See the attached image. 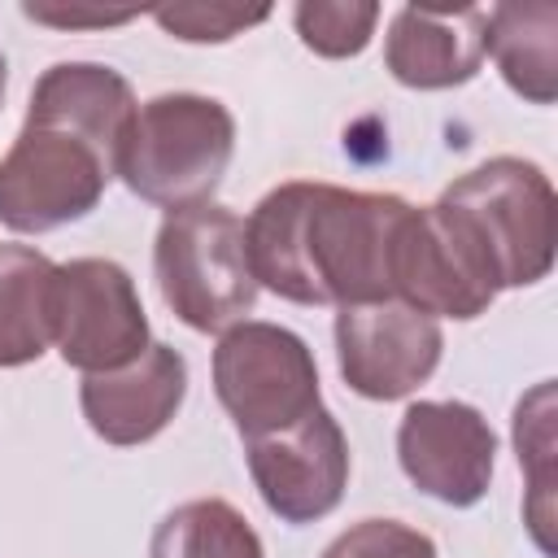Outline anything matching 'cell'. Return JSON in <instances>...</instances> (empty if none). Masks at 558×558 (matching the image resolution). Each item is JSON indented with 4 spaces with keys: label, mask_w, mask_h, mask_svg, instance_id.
Wrapping results in <instances>:
<instances>
[{
    "label": "cell",
    "mask_w": 558,
    "mask_h": 558,
    "mask_svg": "<svg viewBox=\"0 0 558 558\" xmlns=\"http://www.w3.org/2000/svg\"><path fill=\"white\" fill-rule=\"evenodd\" d=\"M135 109V92L113 65H48L13 148L0 157V222L17 235H44L87 218L118 174Z\"/></svg>",
    "instance_id": "1"
},
{
    "label": "cell",
    "mask_w": 558,
    "mask_h": 558,
    "mask_svg": "<svg viewBox=\"0 0 558 558\" xmlns=\"http://www.w3.org/2000/svg\"><path fill=\"white\" fill-rule=\"evenodd\" d=\"M410 201L336 183H279L244 222L257 288L296 305L392 301V244Z\"/></svg>",
    "instance_id": "2"
},
{
    "label": "cell",
    "mask_w": 558,
    "mask_h": 558,
    "mask_svg": "<svg viewBox=\"0 0 558 558\" xmlns=\"http://www.w3.org/2000/svg\"><path fill=\"white\" fill-rule=\"evenodd\" d=\"M235 153V118L222 100L196 92H166L135 109L118 148L122 183L161 209L205 205Z\"/></svg>",
    "instance_id": "3"
},
{
    "label": "cell",
    "mask_w": 558,
    "mask_h": 558,
    "mask_svg": "<svg viewBox=\"0 0 558 558\" xmlns=\"http://www.w3.org/2000/svg\"><path fill=\"white\" fill-rule=\"evenodd\" d=\"M153 275L161 301L192 331H227L257 301L244 218L214 201L166 214L153 244Z\"/></svg>",
    "instance_id": "4"
},
{
    "label": "cell",
    "mask_w": 558,
    "mask_h": 558,
    "mask_svg": "<svg viewBox=\"0 0 558 558\" xmlns=\"http://www.w3.org/2000/svg\"><path fill=\"white\" fill-rule=\"evenodd\" d=\"M440 201L471 227L497 288H532L554 270L558 196L549 174L523 157H493L453 179Z\"/></svg>",
    "instance_id": "5"
},
{
    "label": "cell",
    "mask_w": 558,
    "mask_h": 558,
    "mask_svg": "<svg viewBox=\"0 0 558 558\" xmlns=\"http://www.w3.org/2000/svg\"><path fill=\"white\" fill-rule=\"evenodd\" d=\"M214 392L244 440L292 427L314 405H323L310 344L279 323L257 318L222 331L214 349Z\"/></svg>",
    "instance_id": "6"
},
{
    "label": "cell",
    "mask_w": 558,
    "mask_h": 558,
    "mask_svg": "<svg viewBox=\"0 0 558 558\" xmlns=\"http://www.w3.org/2000/svg\"><path fill=\"white\" fill-rule=\"evenodd\" d=\"M497 275L471 227L445 205L405 214L392 244V301L427 318H480L497 296Z\"/></svg>",
    "instance_id": "7"
},
{
    "label": "cell",
    "mask_w": 558,
    "mask_h": 558,
    "mask_svg": "<svg viewBox=\"0 0 558 558\" xmlns=\"http://www.w3.org/2000/svg\"><path fill=\"white\" fill-rule=\"evenodd\" d=\"M52 344L65 366L105 375L148 349V314L135 279L109 257H74L57 266Z\"/></svg>",
    "instance_id": "8"
},
{
    "label": "cell",
    "mask_w": 558,
    "mask_h": 558,
    "mask_svg": "<svg viewBox=\"0 0 558 558\" xmlns=\"http://www.w3.org/2000/svg\"><path fill=\"white\" fill-rule=\"evenodd\" d=\"M248 475L270 514L301 527L331 514L349 488V440L331 410L314 405L292 427L244 440Z\"/></svg>",
    "instance_id": "9"
},
{
    "label": "cell",
    "mask_w": 558,
    "mask_h": 558,
    "mask_svg": "<svg viewBox=\"0 0 558 558\" xmlns=\"http://www.w3.org/2000/svg\"><path fill=\"white\" fill-rule=\"evenodd\" d=\"M440 323L401 305H344L336 314V362L344 384L366 401H401L440 366Z\"/></svg>",
    "instance_id": "10"
},
{
    "label": "cell",
    "mask_w": 558,
    "mask_h": 558,
    "mask_svg": "<svg viewBox=\"0 0 558 558\" xmlns=\"http://www.w3.org/2000/svg\"><path fill=\"white\" fill-rule=\"evenodd\" d=\"M397 462L418 493L466 510L493 484L497 436L466 401H414L397 427Z\"/></svg>",
    "instance_id": "11"
},
{
    "label": "cell",
    "mask_w": 558,
    "mask_h": 558,
    "mask_svg": "<svg viewBox=\"0 0 558 558\" xmlns=\"http://www.w3.org/2000/svg\"><path fill=\"white\" fill-rule=\"evenodd\" d=\"M484 44H488V9H480V4H458V9L405 4L388 22L384 65L401 87L445 92V87H462L480 74Z\"/></svg>",
    "instance_id": "12"
},
{
    "label": "cell",
    "mask_w": 558,
    "mask_h": 558,
    "mask_svg": "<svg viewBox=\"0 0 558 558\" xmlns=\"http://www.w3.org/2000/svg\"><path fill=\"white\" fill-rule=\"evenodd\" d=\"M187 397V362L170 344H148L135 362L87 375L78 405L87 427L109 445H144L179 414Z\"/></svg>",
    "instance_id": "13"
},
{
    "label": "cell",
    "mask_w": 558,
    "mask_h": 558,
    "mask_svg": "<svg viewBox=\"0 0 558 558\" xmlns=\"http://www.w3.org/2000/svg\"><path fill=\"white\" fill-rule=\"evenodd\" d=\"M57 262L31 244H0V366L39 362L52 344Z\"/></svg>",
    "instance_id": "14"
},
{
    "label": "cell",
    "mask_w": 558,
    "mask_h": 558,
    "mask_svg": "<svg viewBox=\"0 0 558 558\" xmlns=\"http://www.w3.org/2000/svg\"><path fill=\"white\" fill-rule=\"evenodd\" d=\"M501 78L532 105L558 96V9L554 4H497L488 9V44Z\"/></svg>",
    "instance_id": "15"
},
{
    "label": "cell",
    "mask_w": 558,
    "mask_h": 558,
    "mask_svg": "<svg viewBox=\"0 0 558 558\" xmlns=\"http://www.w3.org/2000/svg\"><path fill=\"white\" fill-rule=\"evenodd\" d=\"M148 558H266L253 523L222 497L174 506L148 545Z\"/></svg>",
    "instance_id": "16"
},
{
    "label": "cell",
    "mask_w": 558,
    "mask_h": 558,
    "mask_svg": "<svg viewBox=\"0 0 558 558\" xmlns=\"http://www.w3.org/2000/svg\"><path fill=\"white\" fill-rule=\"evenodd\" d=\"M554 384H536L519 410H514V449H519V466L532 471V501H527V523L536 532V545L545 554H554L549 541V488H554Z\"/></svg>",
    "instance_id": "17"
},
{
    "label": "cell",
    "mask_w": 558,
    "mask_h": 558,
    "mask_svg": "<svg viewBox=\"0 0 558 558\" xmlns=\"http://www.w3.org/2000/svg\"><path fill=\"white\" fill-rule=\"evenodd\" d=\"M296 35L310 52L340 61V57H357L379 22V4L371 0H305L292 9Z\"/></svg>",
    "instance_id": "18"
},
{
    "label": "cell",
    "mask_w": 558,
    "mask_h": 558,
    "mask_svg": "<svg viewBox=\"0 0 558 558\" xmlns=\"http://www.w3.org/2000/svg\"><path fill=\"white\" fill-rule=\"evenodd\" d=\"M157 26L183 44H227L248 26L266 22L270 9H240V4H157Z\"/></svg>",
    "instance_id": "19"
},
{
    "label": "cell",
    "mask_w": 558,
    "mask_h": 558,
    "mask_svg": "<svg viewBox=\"0 0 558 558\" xmlns=\"http://www.w3.org/2000/svg\"><path fill=\"white\" fill-rule=\"evenodd\" d=\"M323 558H436V545L427 532L397 523V519H362L349 532H340Z\"/></svg>",
    "instance_id": "20"
},
{
    "label": "cell",
    "mask_w": 558,
    "mask_h": 558,
    "mask_svg": "<svg viewBox=\"0 0 558 558\" xmlns=\"http://www.w3.org/2000/svg\"><path fill=\"white\" fill-rule=\"evenodd\" d=\"M22 13L31 22H44V26H122L131 17H140V9H65V4H22Z\"/></svg>",
    "instance_id": "21"
},
{
    "label": "cell",
    "mask_w": 558,
    "mask_h": 558,
    "mask_svg": "<svg viewBox=\"0 0 558 558\" xmlns=\"http://www.w3.org/2000/svg\"><path fill=\"white\" fill-rule=\"evenodd\" d=\"M0 105H4V57H0Z\"/></svg>",
    "instance_id": "22"
}]
</instances>
